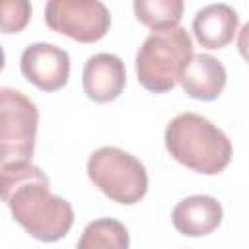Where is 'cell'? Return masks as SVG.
<instances>
[{
	"instance_id": "cell-8",
	"label": "cell",
	"mask_w": 249,
	"mask_h": 249,
	"mask_svg": "<svg viewBox=\"0 0 249 249\" xmlns=\"http://www.w3.org/2000/svg\"><path fill=\"white\" fill-rule=\"evenodd\" d=\"M84 93L95 103H109L117 99L126 86L124 62L111 53L91 54L82 72Z\"/></svg>"
},
{
	"instance_id": "cell-6",
	"label": "cell",
	"mask_w": 249,
	"mask_h": 249,
	"mask_svg": "<svg viewBox=\"0 0 249 249\" xmlns=\"http://www.w3.org/2000/svg\"><path fill=\"white\" fill-rule=\"evenodd\" d=\"M45 23L78 43H95L109 31L111 14L99 0H51L45 6Z\"/></svg>"
},
{
	"instance_id": "cell-4",
	"label": "cell",
	"mask_w": 249,
	"mask_h": 249,
	"mask_svg": "<svg viewBox=\"0 0 249 249\" xmlns=\"http://www.w3.org/2000/svg\"><path fill=\"white\" fill-rule=\"evenodd\" d=\"M89 181L119 204H136L148 191V173L140 160L117 146H101L88 158Z\"/></svg>"
},
{
	"instance_id": "cell-14",
	"label": "cell",
	"mask_w": 249,
	"mask_h": 249,
	"mask_svg": "<svg viewBox=\"0 0 249 249\" xmlns=\"http://www.w3.org/2000/svg\"><path fill=\"white\" fill-rule=\"evenodd\" d=\"M2 31L6 35L19 33L29 18H31V4L27 0H6L2 2Z\"/></svg>"
},
{
	"instance_id": "cell-12",
	"label": "cell",
	"mask_w": 249,
	"mask_h": 249,
	"mask_svg": "<svg viewBox=\"0 0 249 249\" xmlns=\"http://www.w3.org/2000/svg\"><path fill=\"white\" fill-rule=\"evenodd\" d=\"M128 245L130 235L123 222L115 218H97L84 228L76 249H128Z\"/></svg>"
},
{
	"instance_id": "cell-15",
	"label": "cell",
	"mask_w": 249,
	"mask_h": 249,
	"mask_svg": "<svg viewBox=\"0 0 249 249\" xmlns=\"http://www.w3.org/2000/svg\"><path fill=\"white\" fill-rule=\"evenodd\" d=\"M237 51L243 56V60L249 64V21L243 23V27L239 29V35H237Z\"/></svg>"
},
{
	"instance_id": "cell-3",
	"label": "cell",
	"mask_w": 249,
	"mask_h": 249,
	"mask_svg": "<svg viewBox=\"0 0 249 249\" xmlns=\"http://www.w3.org/2000/svg\"><path fill=\"white\" fill-rule=\"evenodd\" d=\"M193 58V41L183 27L152 31L136 53L138 84L152 93H165L181 84V76Z\"/></svg>"
},
{
	"instance_id": "cell-7",
	"label": "cell",
	"mask_w": 249,
	"mask_h": 249,
	"mask_svg": "<svg viewBox=\"0 0 249 249\" xmlns=\"http://www.w3.org/2000/svg\"><path fill=\"white\" fill-rule=\"evenodd\" d=\"M19 70L27 82L43 91H56L70 76V56L53 43H33L19 56Z\"/></svg>"
},
{
	"instance_id": "cell-2",
	"label": "cell",
	"mask_w": 249,
	"mask_h": 249,
	"mask_svg": "<svg viewBox=\"0 0 249 249\" xmlns=\"http://www.w3.org/2000/svg\"><path fill=\"white\" fill-rule=\"evenodd\" d=\"M163 140L173 160L202 175L224 171L233 152L230 138L198 113L173 117L165 126Z\"/></svg>"
},
{
	"instance_id": "cell-11",
	"label": "cell",
	"mask_w": 249,
	"mask_h": 249,
	"mask_svg": "<svg viewBox=\"0 0 249 249\" xmlns=\"http://www.w3.org/2000/svg\"><path fill=\"white\" fill-rule=\"evenodd\" d=\"M237 12L228 4L202 6L193 18V33L204 49H222L237 31Z\"/></svg>"
},
{
	"instance_id": "cell-10",
	"label": "cell",
	"mask_w": 249,
	"mask_h": 249,
	"mask_svg": "<svg viewBox=\"0 0 249 249\" xmlns=\"http://www.w3.org/2000/svg\"><path fill=\"white\" fill-rule=\"evenodd\" d=\"M226 80L228 74L224 64L208 53H198L193 54V58L185 66L181 76V88L193 99L214 101L224 91Z\"/></svg>"
},
{
	"instance_id": "cell-5",
	"label": "cell",
	"mask_w": 249,
	"mask_h": 249,
	"mask_svg": "<svg viewBox=\"0 0 249 249\" xmlns=\"http://www.w3.org/2000/svg\"><path fill=\"white\" fill-rule=\"evenodd\" d=\"M39 111L19 89H0V160L2 165L31 161Z\"/></svg>"
},
{
	"instance_id": "cell-13",
	"label": "cell",
	"mask_w": 249,
	"mask_h": 249,
	"mask_svg": "<svg viewBox=\"0 0 249 249\" xmlns=\"http://www.w3.org/2000/svg\"><path fill=\"white\" fill-rule=\"evenodd\" d=\"M183 8L185 6L181 0H136L132 4L138 21L152 31L179 27Z\"/></svg>"
},
{
	"instance_id": "cell-1",
	"label": "cell",
	"mask_w": 249,
	"mask_h": 249,
	"mask_svg": "<svg viewBox=\"0 0 249 249\" xmlns=\"http://www.w3.org/2000/svg\"><path fill=\"white\" fill-rule=\"evenodd\" d=\"M2 200L14 220L37 241L62 239L74 224V208L54 196L41 167L31 161L2 165Z\"/></svg>"
},
{
	"instance_id": "cell-9",
	"label": "cell",
	"mask_w": 249,
	"mask_h": 249,
	"mask_svg": "<svg viewBox=\"0 0 249 249\" xmlns=\"http://www.w3.org/2000/svg\"><path fill=\"white\" fill-rule=\"evenodd\" d=\"M224 218L222 204L210 195H193L175 204L171 222L175 230L189 237L212 233Z\"/></svg>"
}]
</instances>
